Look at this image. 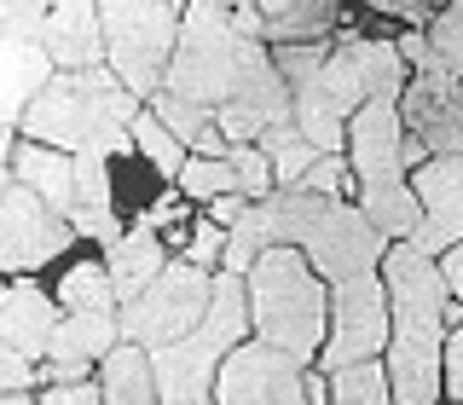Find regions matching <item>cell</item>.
<instances>
[{
	"instance_id": "25",
	"label": "cell",
	"mask_w": 463,
	"mask_h": 405,
	"mask_svg": "<svg viewBox=\"0 0 463 405\" xmlns=\"http://www.w3.org/2000/svg\"><path fill=\"white\" fill-rule=\"evenodd\" d=\"M255 151L267 156V168H272V192H284V185H296L301 174H307L313 163V145L296 134V122H279V127H260V139H255Z\"/></svg>"
},
{
	"instance_id": "34",
	"label": "cell",
	"mask_w": 463,
	"mask_h": 405,
	"mask_svg": "<svg viewBox=\"0 0 463 405\" xmlns=\"http://www.w3.org/2000/svg\"><path fill=\"white\" fill-rule=\"evenodd\" d=\"M440 400L463 405V318H452L440 336Z\"/></svg>"
},
{
	"instance_id": "23",
	"label": "cell",
	"mask_w": 463,
	"mask_h": 405,
	"mask_svg": "<svg viewBox=\"0 0 463 405\" xmlns=\"http://www.w3.org/2000/svg\"><path fill=\"white\" fill-rule=\"evenodd\" d=\"M145 110H151L156 122H163L168 134L185 145V156H226L221 134H214V110L180 105V99H168V93H151V99H145Z\"/></svg>"
},
{
	"instance_id": "1",
	"label": "cell",
	"mask_w": 463,
	"mask_h": 405,
	"mask_svg": "<svg viewBox=\"0 0 463 405\" xmlns=\"http://www.w3.org/2000/svg\"><path fill=\"white\" fill-rule=\"evenodd\" d=\"M272 243L296 250L318 278H325V289L342 284V278H359V272H376V260L388 250V238L354 209V202L313 197V192L284 185V192H267V197L243 202V209L232 214L221 272H243L260 250H272Z\"/></svg>"
},
{
	"instance_id": "38",
	"label": "cell",
	"mask_w": 463,
	"mask_h": 405,
	"mask_svg": "<svg viewBox=\"0 0 463 405\" xmlns=\"http://www.w3.org/2000/svg\"><path fill=\"white\" fill-rule=\"evenodd\" d=\"M12 145H18V127H0V163L12 156Z\"/></svg>"
},
{
	"instance_id": "9",
	"label": "cell",
	"mask_w": 463,
	"mask_h": 405,
	"mask_svg": "<svg viewBox=\"0 0 463 405\" xmlns=\"http://www.w3.org/2000/svg\"><path fill=\"white\" fill-rule=\"evenodd\" d=\"M388 342V296L376 272L330 284V325L318 342L313 371H336V365H359V359H383Z\"/></svg>"
},
{
	"instance_id": "41",
	"label": "cell",
	"mask_w": 463,
	"mask_h": 405,
	"mask_svg": "<svg viewBox=\"0 0 463 405\" xmlns=\"http://www.w3.org/2000/svg\"><path fill=\"white\" fill-rule=\"evenodd\" d=\"M0 284H6V278H0Z\"/></svg>"
},
{
	"instance_id": "39",
	"label": "cell",
	"mask_w": 463,
	"mask_h": 405,
	"mask_svg": "<svg viewBox=\"0 0 463 405\" xmlns=\"http://www.w3.org/2000/svg\"><path fill=\"white\" fill-rule=\"evenodd\" d=\"M0 405H35L29 394H0Z\"/></svg>"
},
{
	"instance_id": "40",
	"label": "cell",
	"mask_w": 463,
	"mask_h": 405,
	"mask_svg": "<svg viewBox=\"0 0 463 405\" xmlns=\"http://www.w3.org/2000/svg\"><path fill=\"white\" fill-rule=\"evenodd\" d=\"M6 185H12V174H6V163H0V192H6Z\"/></svg>"
},
{
	"instance_id": "33",
	"label": "cell",
	"mask_w": 463,
	"mask_h": 405,
	"mask_svg": "<svg viewBox=\"0 0 463 405\" xmlns=\"http://www.w3.org/2000/svg\"><path fill=\"white\" fill-rule=\"evenodd\" d=\"M296 192H313V197H354V180H347V163H342V151H325V156H313L307 174L296 180Z\"/></svg>"
},
{
	"instance_id": "20",
	"label": "cell",
	"mask_w": 463,
	"mask_h": 405,
	"mask_svg": "<svg viewBox=\"0 0 463 405\" xmlns=\"http://www.w3.org/2000/svg\"><path fill=\"white\" fill-rule=\"evenodd\" d=\"M99 260H105V278H110V296H116V307L122 301H134L145 284L156 278V272L168 267V250H163V238H156L151 226H122L116 238L99 250Z\"/></svg>"
},
{
	"instance_id": "11",
	"label": "cell",
	"mask_w": 463,
	"mask_h": 405,
	"mask_svg": "<svg viewBox=\"0 0 463 405\" xmlns=\"http://www.w3.org/2000/svg\"><path fill=\"white\" fill-rule=\"evenodd\" d=\"M70 250H76L70 221H58L47 202L29 197L24 185L0 192V278H41Z\"/></svg>"
},
{
	"instance_id": "32",
	"label": "cell",
	"mask_w": 463,
	"mask_h": 405,
	"mask_svg": "<svg viewBox=\"0 0 463 405\" xmlns=\"http://www.w3.org/2000/svg\"><path fill=\"white\" fill-rule=\"evenodd\" d=\"M226 168H232V180H238L243 202H255V197L272 192V168H267V156H260L255 145H226Z\"/></svg>"
},
{
	"instance_id": "10",
	"label": "cell",
	"mask_w": 463,
	"mask_h": 405,
	"mask_svg": "<svg viewBox=\"0 0 463 405\" xmlns=\"http://www.w3.org/2000/svg\"><path fill=\"white\" fill-rule=\"evenodd\" d=\"M307 371L313 365L250 336L221 359L209 405H307Z\"/></svg>"
},
{
	"instance_id": "26",
	"label": "cell",
	"mask_w": 463,
	"mask_h": 405,
	"mask_svg": "<svg viewBox=\"0 0 463 405\" xmlns=\"http://www.w3.org/2000/svg\"><path fill=\"white\" fill-rule=\"evenodd\" d=\"M128 145H134V156H139L145 168H156V174H163V180L174 185V174H180V163H185V145L174 139L145 105L134 110V122H128Z\"/></svg>"
},
{
	"instance_id": "15",
	"label": "cell",
	"mask_w": 463,
	"mask_h": 405,
	"mask_svg": "<svg viewBox=\"0 0 463 405\" xmlns=\"http://www.w3.org/2000/svg\"><path fill=\"white\" fill-rule=\"evenodd\" d=\"M29 35L52 70L99 64V0H29Z\"/></svg>"
},
{
	"instance_id": "36",
	"label": "cell",
	"mask_w": 463,
	"mask_h": 405,
	"mask_svg": "<svg viewBox=\"0 0 463 405\" xmlns=\"http://www.w3.org/2000/svg\"><path fill=\"white\" fill-rule=\"evenodd\" d=\"M0 394H35V365L0 347Z\"/></svg>"
},
{
	"instance_id": "2",
	"label": "cell",
	"mask_w": 463,
	"mask_h": 405,
	"mask_svg": "<svg viewBox=\"0 0 463 405\" xmlns=\"http://www.w3.org/2000/svg\"><path fill=\"white\" fill-rule=\"evenodd\" d=\"M376 278L388 296V405H440V336L452 318H463V301L446 296L434 260L417 255L411 243H388L376 260Z\"/></svg>"
},
{
	"instance_id": "14",
	"label": "cell",
	"mask_w": 463,
	"mask_h": 405,
	"mask_svg": "<svg viewBox=\"0 0 463 405\" xmlns=\"http://www.w3.org/2000/svg\"><path fill=\"white\" fill-rule=\"evenodd\" d=\"M279 122H289V87L272 70V52L260 47L243 64V76L232 81L226 105L214 110V134H221V145H255L260 127H279Z\"/></svg>"
},
{
	"instance_id": "19",
	"label": "cell",
	"mask_w": 463,
	"mask_h": 405,
	"mask_svg": "<svg viewBox=\"0 0 463 405\" xmlns=\"http://www.w3.org/2000/svg\"><path fill=\"white\" fill-rule=\"evenodd\" d=\"M6 174H12V185H24L29 197L47 202L58 221L76 209V163H70L64 151H52V145L18 139V145H12V156H6Z\"/></svg>"
},
{
	"instance_id": "28",
	"label": "cell",
	"mask_w": 463,
	"mask_h": 405,
	"mask_svg": "<svg viewBox=\"0 0 463 405\" xmlns=\"http://www.w3.org/2000/svg\"><path fill=\"white\" fill-rule=\"evenodd\" d=\"M174 192L192 202V209H203V202H214V197H238V180H232L226 156H185L180 174H174Z\"/></svg>"
},
{
	"instance_id": "21",
	"label": "cell",
	"mask_w": 463,
	"mask_h": 405,
	"mask_svg": "<svg viewBox=\"0 0 463 405\" xmlns=\"http://www.w3.org/2000/svg\"><path fill=\"white\" fill-rule=\"evenodd\" d=\"M47 76H52L47 52H41L29 35L0 29V127H18L24 105L41 93V81H47Z\"/></svg>"
},
{
	"instance_id": "16",
	"label": "cell",
	"mask_w": 463,
	"mask_h": 405,
	"mask_svg": "<svg viewBox=\"0 0 463 405\" xmlns=\"http://www.w3.org/2000/svg\"><path fill=\"white\" fill-rule=\"evenodd\" d=\"M122 342L116 336V307L110 313H58L47 347L35 359V388L41 382H76V376H93V365Z\"/></svg>"
},
{
	"instance_id": "3",
	"label": "cell",
	"mask_w": 463,
	"mask_h": 405,
	"mask_svg": "<svg viewBox=\"0 0 463 405\" xmlns=\"http://www.w3.org/2000/svg\"><path fill=\"white\" fill-rule=\"evenodd\" d=\"M139 99L122 93V81L105 64L93 70H52L41 93L18 116V139L52 145V151H134L128 145V122H134Z\"/></svg>"
},
{
	"instance_id": "35",
	"label": "cell",
	"mask_w": 463,
	"mask_h": 405,
	"mask_svg": "<svg viewBox=\"0 0 463 405\" xmlns=\"http://www.w3.org/2000/svg\"><path fill=\"white\" fill-rule=\"evenodd\" d=\"M29 400H35V405H105L93 376H76V382H41Z\"/></svg>"
},
{
	"instance_id": "31",
	"label": "cell",
	"mask_w": 463,
	"mask_h": 405,
	"mask_svg": "<svg viewBox=\"0 0 463 405\" xmlns=\"http://www.w3.org/2000/svg\"><path fill=\"white\" fill-rule=\"evenodd\" d=\"M359 12H371L376 24H388V29H423L434 12H446L452 0H354Z\"/></svg>"
},
{
	"instance_id": "12",
	"label": "cell",
	"mask_w": 463,
	"mask_h": 405,
	"mask_svg": "<svg viewBox=\"0 0 463 405\" xmlns=\"http://www.w3.org/2000/svg\"><path fill=\"white\" fill-rule=\"evenodd\" d=\"M405 192L417 202V226L400 243H411L417 255H446L463 243V156H423L417 168H405Z\"/></svg>"
},
{
	"instance_id": "27",
	"label": "cell",
	"mask_w": 463,
	"mask_h": 405,
	"mask_svg": "<svg viewBox=\"0 0 463 405\" xmlns=\"http://www.w3.org/2000/svg\"><path fill=\"white\" fill-rule=\"evenodd\" d=\"M318 376H325L330 405H388L383 359H359V365H336V371H318Z\"/></svg>"
},
{
	"instance_id": "24",
	"label": "cell",
	"mask_w": 463,
	"mask_h": 405,
	"mask_svg": "<svg viewBox=\"0 0 463 405\" xmlns=\"http://www.w3.org/2000/svg\"><path fill=\"white\" fill-rule=\"evenodd\" d=\"M342 24V0H289L284 18L267 24V47H307V41H330Z\"/></svg>"
},
{
	"instance_id": "29",
	"label": "cell",
	"mask_w": 463,
	"mask_h": 405,
	"mask_svg": "<svg viewBox=\"0 0 463 405\" xmlns=\"http://www.w3.org/2000/svg\"><path fill=\"white\" fill-rule=\"evenodd\" d=\"M423 41H429L434 70H446V76H463V0H452L446 12H434V18L423 24Z\"/></svg>"
},
{
	"instance_id": "17",
	"label": "cell",
	"mask_w": 463,
	"mask_h": 405,
	"mask_svg": "<svg viewBox=\"0 0 463 405\" xmlns=\"http://www.w3.org/2000/svg\"><path fill=\"white\" fill-rule=\"evenodd\" d=\"M52 325H58V307H52L47 289H41V278H6L0 284V347H12L18 359L35 365L47 336H52Z\"/></svg>"
},
{
	"instance_id": "37",
	"label": "cell",
	"mask_w": 463,
	"mask_h": 405,
	"mask_svg": "<svg viewBox=\"0 0 463 405\" xmlns=\"http://www.w3.org/2000/svg\"><path fill=\"white\" fill-rule=\"evenodd\" d=\"M434 272H440L446 296L463 301V243H458V250H446V255H434Z\"/></svg>"
},
{
	"instance_id": "8",
	"label": "cell",
	"mask_w": 463,
	"mask_h": 405,
	"mask_svg": "<svg viewBox=\"0 0 463 405\" xmlns=\"http://www.w3.org/2000/svg\"><path fill=\"white\" fill-rule=\"evenodd\" d=\"M209 289H214V272L185 267V260H168V267L156 272L134 301L116 307V336L145 347V353L180 342L185 330L203 318V307H209Z\"/></svg>"
},
{
	"instance_id": "13",
	"label": "cell",
	"mask_w": 463,
	"mask_h": 405,
	"mask_svg": "<svg viewBox=\"0 0 463 405\" xmlns=\"http://www.w3.org/2000/svg\"><path fill=\"white\" fill-rule=\"evenodd\" d=\"M400 134L417 139L429 156H463V81L446 70H417L394 93Z\"/></svg>"
},
{
	"instance_id": "30",
	"label": "cell",
	"mask_w": 463,
	"mask_h": 405,
	"mask_svg": "<svg viewBox=\"0 0 463 405\" xmlns=\"http://www.w3.org/2000/svg\"><path fill=\"white\" fill-rule=\"evenodd\" d=\"M221 250H226V226L209 221L203 209H192V226L180 231V250H174V260L203 267V272H221Z\"/></svg>"
},
{
	"instance_id": "7",
	"label": "cell",
	"mask_w": 463,
	"mask_h": 405,
	"mask_svg": "<svg viewBox=\"0 0 463 405\" xmlns=\"http://www.w3.org/2000/svg\"><path fill=\"white\" fill-rule=\"evenodd\" d=\"M185 0H99V64L139 105L163 87Z\"/></svg>"
},
{
	"instance_id": "18",
	"label": "cell",
	"mask_w": 463,
	"mask_h": 405,
	"mask_svg": "<svg viewBox=\"0 0 463 405\" xmlns=\"http://www.w3.org/2000/svg\"><path fill=\"white\" fill-rule=\"evenodd\" d=\"M41 289L52 296L58 313H110L116 307L105 260H99V250H87V243H76L70 255H58L52 267L41 272Z\"/></svg>"
},
{
	"instance_id": "5",
	"label": "cell",
	"mask_w": 463,
	"mask_h": 405,
	"mask_svg": "<svg viewBox=\"0 0 463 405\" xmlns=\"http://www.w3.org/2000/svg\"><path fill=\"white\" fill-rule=\"evenodd\" d=\"M238 342H250V307H243V278L238 272H214L209 307L180 342L151 353V382L156 405H209L214 371Z\"/></svg>"
},
{
	"instance_id": "22",
	"label": "cell",
	"mask_w": 463,
	"mask_h": 405,
	"mask_svg": "<svg viewBox=\"0 0 463 405\" xmlns=\"http://www.w3.org/2000/svg\"><path fill=\"white\" fill-rule=\"evenodd\" d=\"M99 400L105 405H156V382H151V353L134 342H116L105 359L93 365Z\"/></svg>"
},
{
	"instance_id": "4",
	"label": "cell",
	"mask_w": 463,
	"mask_h": 405,
	"mask_svg": "<svg viewBox=\"0 0 463 405\" xmlns=\"http://www.w3.org/2000/svg\"><path fill=\"white\" fill-rule=\"evenodd\" d=\"M238 278H243V307H250V336L301 359V365H313L318 342H325V325H330L325 278L296 250H284V243L260 250Z\"/></svg>"
},
{
	"instance_id": "6",
	"label": "cell",
	"mask_w": 463,
	"mask_h": 405,
	"mask_svg": "<svg viewBox=\"0 0 463 405\" xmlns=\"http://www.w3.org/2000/svg\"><path fill=\"white\" fill-rule=\"evenodd\" d=\"M267 47V41H243L214 18L209 0H185L180 6V35H174V52H168V70H163V87L156 93L180 99V105H197V110H221L232 81L243 76V64Z\"/></svg>"
}]
</instances>
